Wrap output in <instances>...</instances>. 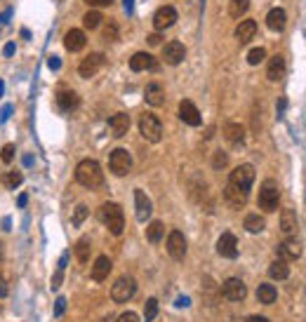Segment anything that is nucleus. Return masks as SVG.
Wrapping results in <instances>:
<instances>
[{
    "label": "nucleus",
    "mask_w": 306,
    "mask_h": 322,
    "mask_svg": "<svg viewBox=\"0 0 306 322\" xmlns=\"http://www.w3.org/2000/svg\"><path fill=\"white\" fill-rule=\"evenodd\" d=\"M243 226H245V231L247 233H262L264 226H266V221H264L262 214H247Z\"/></svg>",
    "instance_id": "obj_31"
},
{
    "label": "nucleus",
    "mask_w": 306,
    "mask_h": 322,
    "mask_svg": "<svg viewBox=\"0 0 306 322\" xmlns=\"http://www.w3.org/2000/svg\"><path fill=\"white\" fill-rule=\"evenodd\" d=\"M146 40H148V45H160L163 43V36H160V33H151Z\"/></svg>",
    "instance_id": "obj_49"
},
{
    "label": "nucleus",
    "mask_w": 306,
    "mask_h": 322,
    "mask_svg": "<svg viewBox=\"0 0 306 322\" xmlns=\"http://www.w3.org/2000/svg\"><path fill=\"white\" fill-rule=\"evenodd\" d=\"M104 66V55H99V52H92L90 57L80 61L78 66V75L80 78H92V75L99 73V68Z\"/></svg>",
    "instance_id": "obj_9"
},
{
    "label": "nucleus",
    "mask_w": 306,
    "mask_h": 322,
    "mask_svg": "<svg viewBox=\"0 0 306 322\" xmlns=\"http://www.w3.org/2000/svg\"><path fill=\"white\" fill-rule=\"evenodd\" d=\"M186 59V47H184L179 40H172L163 47V61L170 64V66H179L182 61Z\"/></svg>",
    "instance_id": "obj_12"
},
{
    "label": "nucleus",
    "mask_w": 306,
    "mask_h": 322,
    "mask_svg": "<svg viewBox=\"0 0 306 322\" xmlns=\"http://www.w3.org/2000/svg\"><path fill=\"white\" fill-rule=\"evenodd\" d=\"M109 129H111V134L113 137H125L128 134V129H130V116L128 113H116V116H111V120H109Z\"/></svg>",
    "instance_id": "obj_24"
},
{
    "label": "nucleus",
    "mask_w": 306,
    "mask_h": 322,
    "mask_svg": "<svg viewBox=\"0 0 306 322\" xmlns=\"http://www.w3.org/2000/svg\"><path fill=\"white\" fill-rule=\"evenodd\" d=\"M217 254L224 256V259H236L238 256V240L233 233H221L219 240H217Z\"/></svg>",
    "instance_id": "obj_10"
},
{
    "label": "nucleus",
    "mask_w": 306,
    "mask_h": 322,
    "mask_svg": "<svg viewBox=\"0 0 306 322\" xmlns=\"http://www.w3.org/2000/svg\"><path fill=\"white\" fill-rule=\"evenodd\" d=\"M116 322H139V315H137V313H132V310H128V313H122Z\"/></svg>",
    "instance_id": "obj_43"
},
{
    "label": "nucleus",
    "mask_w": 306,
    "mask_h": 322,
    "mask_svg": "<svg viewBox=\"0 0 306 322\" xmlns=\"http://www.w3.org/2000/svg\"><path fill=\"white\" fill-rule=\"evenodd\" d=\"M0 97H3V80H0Z\"/></svg>",
    "instance_id": "obj_59"
},
{
    "label": "nucleus",
    "mask_w": 306,
    "mask_h": 322,
    "mask_svg": "<svg viewBox=\"0 0 306 322\" xmlns=\"http://www.w3.org/2000/svg\"><path fill=\"white\" fill-rule=\"evenodd\" d=\"M269 275L273 280H288L290 268H288V263H285V259H278V261L271 263V266H269Z\"/></svg>",
    "instance_id": "obj_32"
},
{
    "label": "nucleus",
    "mask_w": 306,
    "mask_h": 322,
    "mask_svg": "<svg viewBox=\"0 0 306 322\" xmlns=\"http://www.w3.org/2000/svg\"><path fill=\"white\" fill-rule=\"evenodd\" d=\"M130 68L137 71V73H139V71H148V68L156 71V68H158V61H156L153 55H148V52H137V55L130 57Z\"/></svg>",
    "instance_id": "obj_15"
},
{
    "label": "nucleus",
    "mask_w": 306,
    "mask_h": 322,
    "mask_svg": "<svg viewBox=\"0 0 306 322\" xmlns=\"http://www.w3.org/2000/svg\"><path fill=\"white\" fill-rule=\"evenodd\" d=\"M224 137H226L228 144L240 146V144L245 141V127L240 125V122H226V125H224Z\"/></svg>",
    "instance_id": "obj_26"
},
{
    "label": "nucleus",
    "mask_w": 306,
    "mask_h": 322,
    "mask_svg": "<svg viewBox=\"0 0 306 322\" xmlns=\"http://www.w3.org/2000/svg\"><path fill=\"white\" fill-rule=\"evenodd\" d=\"M135 292H137L135 278L122 275V278H118L116 282H113V287H111V299H113L116 304H125V301H130V299L135 297Z\"/></svg>",
    "instance_id": "obj_5"
},
{
    "label": "nucleus",
    "mask_w": 306,
    "mask_h": 322,
    "mask_svg": "<svg viewBox=\"0 0 306 322\" xmlns=\"http://www.w3.org/2000/svg\"><path fill=\"white\" fill-rule=\"evenodd\" d=\"M254 36H257V21H252V19H243V21L236 26V38H238V43L247 45Z\"/></svg>",
    "instance_id": "obj_23"
},
{
    "label": "nucleus",
    "mask_w": 306,
    "mask_h": 322,
    "mask_svg": "<svg viewBox=\"0 0 306 322\" xmlns=\"http://www.w3.org/2000/svg\"><path fill=\"white\" fill-rule=\"evenodd\" d=\"M285 24H288V14H285L283 7H273V10L266 14V26H269L271 31H275V33H280V31L285 29Z\"/></svg>",
    "instance_id": "obj_25"
},
{
    "label": "nucleus",
    "mask_w": 306,
    "mask_h": 322,
    "mask_svg": "<svg viewBox=\"0 0 306 322\" xmlns=\"http://www.w3.org/2000/svg\"><path fill=\"white\" fill-rule=\"evenodd\" d=\"M278 256L285 259V261H294V259H299V256H301V243H299V240H294V237H288L285 243L278 245Z\"/></svg>",
    "instance_id": "obj_17"
},
{
    "label": "nucleus",
    "mask_w": 306,
    "mask_h": 322,
    "mask_svg": "<svg viewBox=\"0 0 306 322\" xmlns=\"http://www.w3.org/2000/svg\"><path fill=\"white\" fill-rule=\"evenodd\" d=\"M26 202H29V195H26V193H21V195H19V200H17V205H19V207H24Z\"/></svg>",
    "instance_id": "obj_55"
},
{
    "label": "nucleus",
    "mask_w": 306,
    "mask_h": 322,
    "mask_svg": "<svg viewBox=\"0 0 306 322\" xmlns=\"http://www.w3.org/2000/svg\"><path fill=\"white\" fill-rule=\"evenodd\" d=\"M254 176H257V172H254L252 165H238V167L231 172V179H228V181L236 183V186L243 191H250V186L254 183Z\"/></svg>",
    "instance_id": "obj_7"
},
{
    "label": "nucleus",
    "mask_w": 306,
    "mask_h": 322,
    "mask_svg": "<svg viewBox=\"0 0 306 322\" xmlns=\"http://www.w3.org/2000/svg\"><path fill=\"white\" fill-rule=\"evenodd\" d=\"M221 294H224V299H228V301H245L247 287H245V282L240 278H228V280H224V285H221Z\"/></svg>",
    "instance_id": "obj_8"
},
{
    "label": "nucleus",
    "mask_w": 306,
    "mask_h": 322,
    "mask_svg": "<svg viewBox=\"0 0 306 322\" xmlns=\"http://www.w3.org/2000/svg\"><path fill=\"white\" fill-rule=\"evenodd\" d=\"M285 109H288V99H278V113H283Z\"/></svg>",
    "instance_id": "obj_54"
},
{
    "label": "nucleus",
    "mask_w": 306,
    "mask_h": 322,
    "mask_svg": "<svg viewBox=\"0 0 306 322\" xmlns=\"http://www.w3.org/2000/svg\"><path fill=\"white\" fill-rule=\"evenodd\" d=\"M66 263H68V254H61V259H59V268H61V271L66 268Z\"/></svg>",
    "instance_id": "obj_56"
},
{
    "label": "nucleus",
    "mask_w": 306,
    "mask_h": 322,
    "mask_svg": "<svg viewBox=\"0 0 306 322\" xmlns=\"http://www.w3.org/2000/svg\"><path fill=\"white\" fill-rule=\"evenodd\" d=\"M294 228H297V214L294 209H283L280 212V231L285 235H292Z\"/></svg>",
    "instance_id": "obj_28"
},
{
    "label": "nucleus",
    "mask_w": 306,
    "mask_h": 322,
    "mask_svg": "<svg viewBox=\"0 0 306 322\" xmlns=\"http://www.w3.org/2000/svg\"><path fill=\"white\" fill-rule=\"evenodd\" d=\"M64 310H66V299L59 297V299H57V306H55V315L59 317L61 313H64Z\"/></svg>",
    "instance_id": "obj_44"
},
{
    "label": "nucleus",
    "mask_w": 306,
    "mask_h": 322,
    "mask_svg": "<svg viewBox=\"0 0 306 322\" xmlns=\"http://www.w3.org/2000/svg\"><path fill=\"white\" fill-rule=\"evenodd\" d=\"M101 38H104L106 43H113V40H118V26L111 21V24L104 26V33H101Z\"/></svg>",
    "instance_id": "obj_40"
},
{
    "label": "nucleus",
    "mask_w": 306,
    "mask_h": 322,
    "mask_svg": "<svg viewBox=\"0 0 306 322\" xmlns=\"http://www.w3.org/2000/svg\"><path fill=\"white\" fill-rule=\"evenodd\" d=\"M101 19L104 17H101L97 10H90V12L83 17V24H85V29H99V26H101Z\"/></svg>",
    "instance_id": "obj_35"
},
{
    "label": "nucleus",
    "mask_w": 306,
    "mask_h": 322,
    "mask_svg": "<svg viewBox=\"0 0 306 322\" xmlns=\"http://www.w3.org/2000/svg\"><path fill=\"white\" fill-rule=\"evenodd\" d=\"M3 297H7V282H5V278H0V299Z\"/></svg>",
    "instance_id": "obj_52"
},
{
    "label": "nucleus",
    "mask_w": 306,
    "mask_h": 322,
    "mask_svg": "<svg viewBox=\"0 0 306 322\" xmlns=\"http://www.w3.org/2000/svg\"><path fill=\"white\" fill-rule=\"evenodd\" d=\"M14 151H17V148H14V144H5V146H3V151H0V158H3V163H12V160H14Z\"/></svg>",
    "instance_id": "obj_42"
},
{
    "label": "nucleus",
    "mask_w": 306,
    "mask_h": 322,
    "mask_svg": "<svg viewBox=\"0 0 306 322\" xmlns=\"http://www.w3.org/2000/svg\"><path fill=\"white\" fill-rule=\"evenodd\" d=\"M57 103H59V109L61 111H75L80 106V97H78V92L73 90H59L57 92Z\"/></svg>",
    "instance_id": "obj_21"
},
{
    "label": "nucleus",
    "mask_w": 306,
    "mask_h": 322,
    "mask_svg": "<svg viewBox=\"0 0 306 322\" xmlns=\"http://www.w3.org/2000/svg\"><path fill=\"white\" fill-rule=\"evenodd\" d=\"M111 268H113V263H111L109 256H104V254L97 256V261L92 263V280H94V282H104V280L109 278Z\"/></svg>",
    "instance_id": "obj_22"
},
{
    "label": "nucleus",
    "mask_w": 306,
    "mask_h": 322,
    "mask_svg": "<svg viewBox=\"0 0 306 322\" xmlns=\"http://www.w3.org/2000/svg\"><path fill=\"white\" fill-rule=\"evenodd\" d=\"M174 21H177V10L172 5H163L158 12L153 14V26H156V31L170 29V26H174Z\"/></svg>",
    "instance_id": "obj_14"
},
{
    "label": "nucleus",
    "mask_w": 306,
    "mask_h": 322,
    "mask_svg": "<svg viewBox=\"0 0 306 322\" xmlns=\"http://www.w3.org/2000/svg\"><path fill=\"white\" fill-rule=\"evenodd\" d=\"M177 306H189V299H186V297L177 299Z\"/></svg>",
    "instance_id": "obj_57"
},
{
    "label": "nucleus",
    "mask_w": 306,
    "mask_h": 322,
    "mask_svg": "<svg viewBox=\"0 0 306 322\" xmlns=\"http://www.w3.org/2000/svg\"><path fill=\"white\" fill-rule=\"evenodd\" d=\"M14 49H17V47H14V43H7L5 47H3V55H5V57H12Z\"/></svg>",
    "instance_id": "obj_50"
},
{
    "label": "nucleus",
    "mask_w": 306,
    "mask_h": 322,
    "mask_svg": "<svg viewBox=\"0 0 306 322\" xmlns=\"http://www.w3.org/2000/svg\"><path fill=\"white\" fill-rule=\"evenodd\" d=\"M224 200H226V205L231 207V209H243L245 202H247V191L238 189L236 183L228 181L226 189H224Z\"/></svg>",
    "instance_id": "obj_13"
},
{
    "label": "nucleus",
    "mask_w": 306,
    "mask_h": 322,
    "mask_svg": "<svg viewBox=\"0 0 306 322\" xmlns=\"http://www.w3.org/2000/svg\"><path fill=\"white\" fill-rule=\"evenodd\" d=\"M167 254L172 259H177V261H182L186 256V237H184L182 231H172L167 235Z\"/></svg>",
    "instance_id": "obj_11"
},
{
    "label": "nucleus",
    "mask_w": 306,
    "mask_h": 322,
    "mask_svg": "<svg viewBox=\"0 0 306 322\" xmlns=\"http://www.w3.org/2000/svg\"><path fill=\"white\" fill-rule=\"evenodd\" d=\"M87 5H92V7H109L113 0H85Z\"/></svg>",
    "instance_id": "obj_46"
},
{
    "label": "nucleus",
    "mask_w": 306,
    "mask_h": 322,
    "mask_svg": "<svg viewBox=\"0 0 306 322\" xmlns=\"http://www.w3.org/2000/svg\"><path fill=\"white\" fill-rule=\"evenodd\" d=\"M10 116H12V106H3V111H0V122H5Z\"/></svg>",
    "instance_id": "obj_48"
},
{
    "label": "nucleus",
    "mask_w": 306,
    "mask_h": 322,
    "mask_svg": "<svg viewBox=\"0 0 306 322\" xmlns=\"http://www.w3.org/2000/svg\"><path fill=\"white\" fill-rule=\"evenodd\" d=\"M21 181H24L21 172H10V174L5 176V186H7V189H17V186H19Z\"/></svg>",
    "instance_id": "obj_41"
},
{
    "label": "nucleus",
    "mask_w": 306,
    "mask_h": 322,
    "mask_svg": "<svg viewBox=\"0 0 306 322\" xmlns=\"http://www.w3.org/2000/svg\"><path fill=\"white\" fill-rule=\"evenodd\" d=\"M245 322H271V320H269V317H264V315H250Z\"/></svg>",
    "instance_id": "obj_51"
},
{
    "label": "nucleus",
    "mask_w": 306,
    "mask_h": 322,
    "mask_svg": "<svg viewBox=\"0 0 306 322\" xmlns=\"http://www.w3.org/2000/svg\"><path fill=\"white\" fill-rule=\"evenodd\" d=\"M75 181L90 191L99 189V186L104 183V172H101L97 160H90V158L80 160L78 167H75Z\"/></svg>",
    "instance_id": "obj_1"
},
{
    "label": "nucleus",
    "mask_w": 306,
    "mask_h": 322,
    "mask_svg": "<svg viewBox=\"0 0 306 322\" xmlns=\"http://www.w3.org/2000/svg\"><path fill=\"white\" fill-rule=\"evenodd\" d=\"M3 228H5V231H10V228H12V221L5 219V221H3Z\"/></svg>",
    "instance_id": "obj_58"
},
{
    "label": "nucleus",
    "mask_w": 306,
    "mask_h": 322,
    "mask_svg": "<svg viewBox=\"0 0 306 322\" xmlns=\"http://www.w3.org/2000/svg\"><path fill=\"white\" fill-rule=\"evenodd\" d=\"M125 3V12L132 14V10H135V0H122Z\"/></svg>",
    "instance_id": "obj_53"
},
{
    "label": "nucleus",
    "mask_w": 306,
    "mask_h": 322,
    "mask_svg": "<svg viewBox=\"0 0 306 322\" xmlns=\"http://www.w3.org/2000/svg\"><path fill=\"white\" fill-rule=\"evenodd\" d=\"M247 10H250V0H231V3H228V14H231L233 19H240Z\"/></svg>",
    "instance_id": "obj_33"
},
{
    "label": "nucleus",
    "mask_w": 306,
    "mask_h": 322,
    "mask_svg": "<svg viewBox=\"0 0 306 322\" xmlns=\"http://www.w3.org/2000/svg\"><path fill=\"white\" fill-rule=\"evenodd\" d=\"M285 75V59H283L280 55L271 57L269 61V68H266V78L271 80V83H278V80Z\"/></svg>",
    "instance_id": "obj_27"
},
{
    "label": "nucleus",
    "mask_w": 306,
    "mask_h": 322,
    "mask_svg": "<svg viewBox=\"0 0 306 322\" xmlns=\"http://www.w3.org/2000/svg\"><path fill=\"white\" fill-rule=\"evenodd\" d=\"M99 219L113 235H122V231H125V214H122V207L118 202H104L99 207Z\"/></svg>",
    "instance_id": "obj_2"
},
{
    "label": "nucleus",
    "mask_w": 306,
    "mask_h": 322,
    "mask_svg": "<svg viewBox=\"0 0 306 322\" xmlns=\"http://www.w3.org/2000/svg\"><path fill=\"white\" fill-rule=\"evenodd\" d=\"M264 59H266V49L264 47H254V49H250V55H247V64H250V66H257V64H262Z\"/></svg>",
    "instance_id": "obj_38"
},
{
    "label": "nucleus",
    "mask_w": 306,
    "mask_h": 322,
    "mask_svg": "<svg viewBox=\"0 0 306 322\" xmlns=\"http://www.w3.org/2000/svg\"><path fill=\"white\" fill-rule=\"evenodd\" d=\"M109 167L116 176L130 174V170H132V158H130V153L125 151V148H113L109 155Z\"/></svg>",
    "instance_id": "obj_6"
},
{
    "label": "nucleus",
    "mask_w": 306,
    "mask_h": 322,
    "mask_svg": "<svg viewBox=\"0 0 306 322\" xmlns=\"http://www.w3.org/2000/svg\"><path fill=\"white\" fill-rule=\"evenodd\" d=\"M47 66L52 68V71H59V68H61V59H59V57H49Z\"/></svg>",
    "instance_id": "obj_47"
},
{
    "label": "nucleus",
    "mask_w": 306,
    "mask_h": 322,
    "mask_svg": "<svg viewBox=\"0 0 306 322\" xmlns=\"http://www.w3.org/2000/svg\"><path fill=\"white\" fill-rule=\"evenodd\" d=\"M257 299H259V304L271 306V304H275L278 292H275L273 285H259V287H257Z\"/></svg>",
    "instance_id": "obj_29"
},
{
    "label": "nucleus",
    "mask_w": 306,
    "mask_h": 322,
    "mask_svg": "<svg viewBox=\"0 0 306 322\" xmlns=\"http://www.w3.org/2000/svg\"><path fill=\"white\" fill-rule=\"evenodd\" d=\"M135 207H137V221H148V217L153 212V205L148 200V195L141 189L135 191Z\"/></svg>",
    "instance_id": "obj_18"
},
{
    "label": "nucleus",
    "mask_w": 306,
    "mask_h": 322,
    "mask_svg": "<svg viewBox=\"0 0 306 322\" xmlns=\"http://www.w3.org/2000/svg\"><path fill=\"white\" fill-rule=\"evenodd\" d=\"M139 132L141 137L146 141H151V144H158L160 139H163V125H160V120L153 113H144V116L139 118Z\"/></svg>",
    "instance_id": "obj_4"
},
{
    "label": "nucleus",
    "mask_w": 306,
    "mask_h": 322,
    "mask_svg": "<svg viewBox=\"0 0 306 322\" xmlns=\"http://www.w3.org/2000/svg\"><path fill=\"white\" fill-rule=\"evenodd\" d=\"M228 165V155L224 151H214V155H212V170H224Z\"/></svg>",
    "instance_id": "obj_39"
},
{
    "label": "nucleus",
    "mask_w": 306,
    "mask_h": 322,
    "mask_svg": "<svg viewBox=\"0 0 306 322\" xmlns=\"http://www.w3.org/2000/svg\"><path fill=\"white\" fill-rule=\"evenodd\" d=\"M179 118H182V122H186V125H191V127H198L200 125V113H198L196 103L189 101V99H184L182 103H179Z\"/></svg>",
    "instance_id": "obj_16"
},
{
    "label": "nucleus",
    "mask_w": 306,
    "mask_h": 322,
    "mask_svg": "<svg viewBox=\"0 0 306 322\" xmlns=\"http://www.w3.org/2000/svg\"><path fill=\"white\" fill-rule=\"evenodd\" d=\"M61 278H64V271L59 268V271L55 273V278H52V289H59L61 287Z\"/></svg>",
    "instance_id": "obj_45"
},
{
    "label": "nucleus",
    "mask_w": 306,
    "mask_h": 322,
    "mask_svg": "<svg viewBox=\"0 0 306 322\" xmlns=\"http://www.w3.org/2000/svg\"><path fill=\"white\" fill-rule=\"evenodd\" d=\"M85 45H87L85 31H80V29H71L66 33V38H64V47H66L68 52H80Z\"/></svg>",
    "instance_id": "obj_19"
},
{
    "label": "nucleus",
    "mask_w": 306,
    "mask_h": 322,
    "mask_svg": "<svg viewBox=\"0 0 306 322\" xmlns=\"http://www.w3.org/2000/svg\"><path fill=\"white\" fill-rule=\"evenodd\" d=\"M165 235V224L163 221H151L146 226V240L148 243H160Z\"/></svg>",
    "instance_id": "obj_30"
},
{
    "label": "nucleus",
    "mask_w": 306,
    "mask_h": 322,
    "mask_svg": "<svg viewBox=\"0 0 306 322\" xmlns=\"http://www.w3.org/2000/svg\"><path fill=\"white\" fill-rule=\"evenodd\" d=\"M90 217V209H87V205H78L73 209V217H71V221H73V226H83V221Z\"/></svg>",
    "instance_id": "obj_37"
},
{
    "label": "nucleus",
    "mask_w": 306,
    "mask_h": 322,
    "mask_svg": "<svg viewBox=\"0 0 306 322\" xmlns=\"http://www.w3.org/2000/svg\"><path fill=\"white\" fill-rule=\"evenodd\" d=\"M75 256H78L80 263H85L90 259V240L87 237H80L78 243H75Z\"/></svg>",
    "instance_id": "obj_34"
},
{
    "label": "nucleus",
    "mask_w": 306,
    "mask_h": 322,
    "mask_svg": "<svg viewBox=\"0 0 306 322\" xmlns=\"http://www.w3.org/2000/svg\"><path fill=\"white\" fill-rule=\"evenodd\" d=\"M158 315V299H148L144 306V322H153Z\"/></svg>",
    "instance_id": "obj_36"
},
{
    "label": "nucleus",
    "mask_w": 306,
    "mask_h": 322,
    "mask_svg": "<svg viewBox=\"0 0 306 322\" xmlns=\"http://www.w3.org/2000/svg\"><path fill=\"white\" fill-rule=\"evenodd\" d=\"M144 99H146L148 106H163L165 103V90L160 83H148L144 87Z\"/></svg>",
    "instance_id": "obj_20"
},
{
    "label": "nucleus",
    "mask_w": 306,
    "mask_h": 322,
    "mask_svg": "<svg viewBox=\"0 0 306 322\" xmlns=\"http://www.w3.org/2000/svg\"><path fill=\"white\" fill-rule=\"evenodd\" d=\"M259 207L264 212H275L278 205H280V191H278V183L273 179H266L259 189V198H257Z\"/></svg>",
    "instance_id": "obj_3"
}]
</instances>
